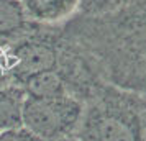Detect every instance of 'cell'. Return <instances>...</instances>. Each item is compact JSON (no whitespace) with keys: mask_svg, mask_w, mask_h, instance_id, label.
<instances>
[{"mask_svg":"<svg viewBox=\"0 0 146 141\" xmlns=\"http://www.w3.org/2000/svg\"><path fill=\"white\" fill-rule=\"evenodd\" d=\"M80 141H146L139 92L100 87L84 103V113L74 134Z\"/></svg>","mask_w":146,"mask_h":141,"instance_id":"1","label":"cell"},{"mask_svg":"<svg viewBox=\"0 0 146 141\" xmlns=\"http://www.w3.org/2000/svg\"><path fill=\"white\" fill-rule=\"evenodd\" d=\"M110 20V51L115 58L108 61L118 85L126 90L146 92V0H133L121 10L105 15Z\"/></svg>","mask_w":146,"mask_h":141,"instance_id":"2","label":"cell"},{"mask_svg":"<svg viewBox=\"0 0 146 141\" xmlns=\"http://www.w3.org/2000/svg\"><path fill=\"white\" fill-rule=\"evenodd\" d=\"M84 113V102L72 94L58 97H25L21 125L44 141H59L76 134Z\"/></svg>","mask_w":146,"mask_h":141,"instance_id":"3","label":"cell"},{"mask_svg":"<svg viewBox=\"0 0 146 141\" xmlns=\"http://www.w3.org/2000/svg\"><path fill=\"white\" fill-rule=\"evenodd\" d=\"M8 71L15 85L40 72L56 71L61 61L59 46L40 36H25L5 46Z\"/></svg>","mask_w":146,"mask_h":141,"instance_id":"4","label":"cell"},{"mask_svg":"<svg viewBox=\"0 0 146 141\" xmlns=\"http://www.w3.org/2000/svg\"><path fill=\"white\" fill-rule=\"evenodd\" d=\"M33 25L21 0H0V41L13 43L30 36Z\"/></svg>","mask_w":146,"mask_h":141,"instance_id":"5","label":"cell"},{"mask_svg":"<svg viewBox=\"0 0 146 141\" xmlns=\"http://www.w3.org/2000/svg\"><path fill=\"white\" fill-rule=\"evenodd\" d=\"M30 20L35 23H59L77 10L79 0H21Z\"/></svg>","mask_w":146,"mask_h":141,"instance_id":"6","label":"cell"},{"mask_svg":"<svg viewBox=\"0 0 146 141\" xmlns=\"http://www.w3.org/2000/svg\"><path fill=\"white\" fill-rule=\"evenodd\" d=\"M17 85L21 87V90L25 92V97L43 99V97H58V95L71 94L69 82L59 69L30 75Z\"/></svg>","mask_w":146,"mask_h":141,"instance_id":"7","label":"cell"},{"mask_svg":"<svg viewBox=\"0 0 146 141\" xmlns=\"http://www.w3.org/2000/svg\"><path fill=\"white\" fill-rule=\"evenodd\" d=\"M25 92L18 85H7L0 89V131L21 125V107Z\"/></svg>","mask_w":146,"mask_h":141,"instance_id":"8","label":"cell"},{"mask_svg":"<svg viewBox=\"0 0 146 141\" xmlns=\"http://www.w3.org/2000/svg\"><path fill=\"white\" fill-rule=\"evenodd\" d=\"M131 2L133 0H79L77 10L84 17L99 18V17H105V15L118 12Z\"/></svg>","mask_w":146,"mask_h":141,"instance_id":"9","label":"cell"},{"mask_svg":"<svg viewBox=\"0 0 146 141\" xmlns=\"http://www.w3.org/2000/svg\"><path fill=\"white\" fill-rule=\"evenodd\" d=\"M0 141H44L23 125L0 131Z\"/></svg>","mask_w":146,"mask_h":141,"instance_id":"10","label":"cell"},{"mask_svg":"<svg viewBox=\"0 0 146 141\" xmlns=\"http://www.w3.org/2000/svg\"><path fill=\"white\" fill-rule=\"evenodd\" d=\"M12 75L8 71V62L5 56V46H0V89L12 85Z\"/></svg>","mask_w":146,"mask_h":141,"instance_id":"11","label":"cell"},{"mask_svg":"<svg viewBox=\"0 0 146 141\" xmlns=\"http://www.w3.org/2000/svg\"><path fill=\"white\" fill-rule=\"evenodd\" d=\"M139 105H141V115H143V123L146 130V92L139 94Z\"/></svg>","mask_w":146,"mask_h":141,"instance_id":"12","label":"cell"},{"mask_svg":"<svg viewBox=\"0 0 146 141\" xmlns=\"http://www.w3.org/2000/svg\"><path fill=\"white\" fill-rule=\"evenodd\" d=\"M59 141H80L79 138H76V136H67V138H62V140H59Z\"/></svg>","mask_w":146,"mask_h":141,"instance_id":"13","label":"cell"}]
</instances>
